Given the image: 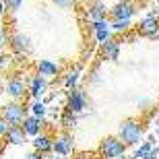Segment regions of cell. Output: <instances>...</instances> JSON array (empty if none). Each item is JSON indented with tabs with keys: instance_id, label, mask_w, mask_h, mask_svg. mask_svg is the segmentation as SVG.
<instances>
[{
	"instance_id": "2e32d148",
	"label": "cell",
	"mask_w": 159,
	"mask_h": 159,
	"mask_svg": "<svg viewBox=\"0 0 159 159\" xmlns=\"http://www.w3.org/2000/svg\"><path fill=\"white\" fill-rule=\"evenodd\" d=\"M31 145H33V151L35 153H41V155L52 153V136L48 134V132H39L37 136H33Z\"/></svg>"
},
{
	"instance_id": "4fadbf2b",
	"label": "cell",
	"mask_w": 159,
	"mask_h": 159,
	"mask_svg": "<svg viewBox=\"0 0 159 159\" xmlns=\"http://www.w3.org/2000/svg\"><path fill=\"white\" fill-rule=\"evenodd\" d=\"M91 33H93L95 41L97 43H106L107 39H112V29H110V23L106 21H95V23H91Z\"/></svg>"
},
{
	"instance_id": "cb8c5ba5",
	"label": "cell",
	"mask_w": 159,
	"mask_h": 159,
	"mask_svg": "<svg viewBox=\"0 0 159 159\" xmlns=\"http://www.w3.org/2000/svg\"><path fill=\"white\" fill-rule=\"evenodd\" d=\"M56 6H60V8H70L72 4H75V0H52Z\"/></svg>"
},
{
	"instance_id": "7a4b0ae2",
	"label": "cell",
	"mask_w": 159,
	"mask_h": 159,
	"mask_svg": "<svg viewBox=\"0 0 159 159\" xmlns=\"http://www.w3.org/2000/svg\"><path fill=\"white\" fill-rule=\"evenodd\" d=\"M97 153L103 159H116V157H122L126 153V147H124V143L116 134H110L106 139H101L99 147H97Z\"/></svg>"
},
{
	"instance_id": "83f0119b",
	"label": "cell",
	"mask_w": 159,
	"mask_h": 159,
	"mask_svg": "<svg viewBox=\"0 0 159 159\" xmlns=\"http://www.w3.org/2000/svg\"><path fill=\"white\" fill-rule=\"evenodd\" d=\"M46 159H64V157H60V155H56V153H48Z\"/></svg>"
},
{
	"instance_id": "3957f363",
	"label": "cell",
	"mask_w": 159,
	"mask_h": 159,
	"mask_svg": "<svg viewBox=\"0 0 159 159\" xmlns=\"http://www.w3.org/2000/svg\"><path fill=\"white\" fill-rule=\"evenodd\" d=\"M136 12V4L132 0H118L107 8V21H132Z\"/></svg>"
},
{
	"instance_id": "7402d4cb",
	"label": "cell",
	"mask_w": 159,
	"mask_h": 159,
	"mask_svg": "<svg viewBox=\"0 0 159 159\" xmlns=\"http://www.w3.org/2000/svg\"><path fill=\"white\" fill-rule=\"evenodd\" d=\"M25 0H2V4H4L6 11H11V12H17L21 6H23Z\"/></svg>"
},
{
	"instance_id": "d6986e66",
	"label": "cell",
	"mask_w": 159,
	"mask_h": 159,
	"mask_svg": "<svg viewBox=\"0 0 159 159\" xmlns=\"http://www.w3.org/2000/svg\"><path fill=\"white\" fill-rule=\"evenodd\" d=\"M27 112H29V116H33V118L43 120L46 114H48V107H46V103H43L41 99H37V101H31V106L27 107Z\"/></svg>"
},
{
	"instance_id": "9a60e30c",
	"label": "cell",
	"mask_w": 159,
	"mask_h": 159,
	"mask_svg": "<svg viewBox=\"0 0 159 159\" xmlns=\"http://www.w3.org/2000/svg\"><path fill=\"white\" fill-rule=\"evenodd\" d=\"M99 54L103 60H110V62H116L120 56V41L118 39H107L106 43H101L99 46Z\"/></svg>"
},
{
	"instance_id": "ffe728a7",
	"label": "cell",
	"mask_w": 159,
	"mask_h": 159,
	"mask_svg": "<svg viewBox=\"0 0 159 159\" xmlns=\"http://www.w3.org/2000/svg\"><path fill=\"white\" fill-rule=\"evenodd\" d=\"M114 33H128L132 29V21H107Z\"/></svg>"
},
{
	"instance_id": "603a6c76",
	"label": "cell",
	"mask_w": 159,
	"mask_h": 159,
	"mask_svg": "<svg viewBox=\"0 0 159 159\" xmlns=\"http://www.w3.org/2000/svg\"><path fill=\"white\" fill-rule=\"evenodd\" d=\"M6 41H8V33L4 31V27H0V52L6 48Z\"/></svg>"
},
{
	"instance_id": "ba28073f",
	"label": "cell",
	"mask_w": 159,
	"mask_h": 159,
	"mask_svg": "<svg viewBox=\"0 0 159 159\" xmlns=\"http://www.w3.org/2000/svg\"><path fill=\"white\" fill-rule=\"evenodd\" d=\"M6 46L11 48V52L19 54V56H25V54L31 52V39L25 33H21V31H12L11 35H8Z\"/></svg>"
},
{
	"instance_id": "9c48e42d",
	"label": "cell",
	"mask_w": 159,
	"mask_h": 159,
	"mask_svg": "<svg viewBox=\"0 0 159 159\" xmlns=\"http://www.w3.org/2000/svg\"><path fill=\"white\" fill-rule=\"evenodd\" d=\"M35 75L41 79H56L62 75V66L54 60H37L35 62Z\"/></svg>"
},
{
	"instance_id": "44dd1931",
	"label": "cell",
	"mask_w": 159,
	"mask_h": 159,
	"mask_svg": "<svg viewBox=\"0 0 159 159\" xmlns=\"http://www.w3.org/2000/svg\"><path fill=\"white\" fill-rule=\"evenodd\" d=\"M77 124V116L70 112H62V116H60V126L62 128H72Z\"/></svg>"
},
{
	"instance_id": "5bb4252c",
	"label": "cell",
	"mask_w": 159,
	"mask_h": 159,
	"mask_svg": "<svg viewBox=\"0 0 159 159\" xmlns=\"http://www.w3.org/2000/svg\"><path fill=\"white\" fill-rule=\"evenodd\" d=\"M21 128H23V132H25V136H37L39 132H43V120H39V118H33V116H25L23 118V122H21Z\"/></svg>"
},
{
	"instance_id": "f1b7e54d",
	"label": "cell",
	"mask_w": 159,
	"mask_h": 159,
	"mask_svg": "<svg viewBox=\"0 0 159 159\" xmlns=\"http://www.w3.org/2000/svg\"><path fill=\"white\" fill-rule=\"evenodd\" d=\"M4 12H6V8H4V4H2V0H0V19L4 17Z\"/></svg>"
},
{
	"instance_id": "e0dca14e",
	"label": "cell",
	"mask_w": 159,
	"mask_h": 159,
	"mask_svg": "<svg viewBox=\"0 0 159 159\" xmlns=\"http://www.w3.org/2000/svg\"><path fill=\"white\" fill-rule=\"evenodd\" d=\"M4 139H6V143H8V145H25V141H27V136H25L23 128H21V126H17V124H8V126H6Z\"/></svg>"
},
{
	"instance_id": "f546056e",
	"label": "cell",
	"mask_w": 159,
	"mask_h": 159,
	"mask_svg": "<svg viewBox=\"0 0 159 159\" xmlns=\"http://www.w3.org/2000/svg\"><path fill=\"white\" fill-rule=\"evenodd\" d=\"M0 27H2V19H0Z\"/></svg>"
},
{
	"instance_id": "ac0fdd59",
	"label": "cell",
	"mask_w": 159,
	"mask_h": 159,
	"mask_svg": "<svg viewBox=\"0 0 159 159\" xmlns=\"http://www.w3.org/2000/svg\"><path fill=\"white\" fill-rule=\"evenodd\" d=\"M81 72H83L81 64H77L75 68H70V70L62 72V75H60V77H62V85H64L68 91H70V89H77L79 81H81Z\"/></svg>"
},
{
	"instance_id": "30bf717a",
	"label": "cell",
	"mask_w": 159,
	"mask_h": 159,
	"mask_svg": "<svg viewBox=\"0 0 159 159\" xmlns=\"http://www.w3.org/2000/svg\"><path fill=\"white\" fill-rule=\"evenodd\" d=\"M136 35L155 39L159 37V17H145L141 23L136 25Z\"/></svg>"
},
{
	"instance_id": "5b68a950",
	"label": "cell",
	"mask_w": 159,
	"mask_h": 159,
	"mask_svg": "<svg viewBox=\"0 0 159 159\" xmlns=\"http://www.w3.org/2000/svg\"><path fill=\"white\" fill-rule=\"evenodd\" d=\"M4 91L6 95L11 97V101H21L25 99V95H27V81H25L21 75H12L4 85Z\"/></svg>"
},
{
	"instance_id": "277c9868",
	"label": "cell",
	"mask_w": 159,
	"mask_h": 159,
	"mask_svg": "<svg viewBox=\"0 0 159 159\" xmlns=\"http://www.w3.org/2000/svg\"><path fill=\"white\" fill-rule=\"evenodd\" d=\"M25 116H27V107L21 101H8L0 110V118L4 120L6 124H17V126H21Z\"/></svg>"
},
{
	"instance_id": "7c38bea8",
	"label": "cell",
	"mask_w": 159,
	"mask_h": 159,
	"mask_svg": "<svg viewBox=\"0 0 159 159\" xmlns=\"http://www.w3.org/2000/svg\"><path fill=\"white\" fill-rule=\"evenodd\" d=\"M46 89H48V81L46 79L37 77V75H31L29 77V81H27V95H29L33 101L41 99V95L46 93Z\"/></svg>"
},
{
	"instance_id": "484cf974",
	"label": "cell",
	"mask_w": 159,
	"mask_h": 159,
	"mask_svg": "<svg viewBox=\"0 0 159 159\" xmlns=\"http://www.w3.org/2000/svg\"><path fill=\"white\" fill-rule=\"evenodd\" d=\"M25 159H46V155H41V153H35V151H31V153H27V157Z\"/></svg>"
},
{
	"instance_id": "8992f818",
	"label": "cell",
	"mask_w": 159,
	"mask_h": 159,
	"mask_svg": "<svg viewBox=\"0 0 159 159\" xmlns=\"http://www.w3.org/2000/svg\"><path fill=\"white\" fill-rule=\"evenodd\" d=\"M87 107V95H85V91L83 89H70L68 91V95H66V107L64 112H70V114H81L83 110Z\"/></svg>"
},
{
	"instance_id": "6da1fadb",
	"label": "cell",
	"mask_w": 159,
	"mask_h": 159,
	"mask_svg": "<svg viewBox=\"0 0 159 159\" xmlns=\"http://www.w3.org/2000/svg\"><path fill=\"white\" fill-rule=\"evenodd\" d=\"M143 132H145V122L141 118H126L118 126V139L124 143V147H132L141 141Z\"/></svg>"
},
{
	"instance_id": "4316f807",
	"label": "cell",
	"mask_w": 159,
	"mask_h": 159,
	"mask_svg": "<svg viewBox=\"0 0 159 159\" xmlns=\"http://www.w3.org/2000/svg\"><path fill=\"white\" fill-rule=\"evenodd\" d=\"M6 126H8V124L4 122V120L0 118V139H4V132H6Z\"/></svg>"
},
{
	"instance_id": "d4e9b609",
	"label": "cell",
	"mask_w": 159,
	"mask_h": 159,
	"mask_svg": "<svg viewBox=\"0 0 159 159\" xmlns=\"http://www.w3.org/2000/svg\"><path fill=\"white\" fill-rule=\"evenodd\" d=\"M6 64H8V56H6L4 52H0V70H4Z\"/></svg>"
},
{
	"instance_id": "8fae6325",
	"label": "cell",
	"mask_w": 159,
	"mask_h": 159,
	"mask_svg": "<svg viewBox=\"0 0 159 159\" xmlns=\"http://www.w3.org/2000/svg\"><path fill=\"white\" fill-rule=\"evenodd\" d=\"M87 19H89V23L106 21V19H107L106 2H103V0H89V2H87Z\"/></svg>"
},
{
	"instance_id": "52a82bcc",
	"label": "cell",
	"mask_w": 159,
	"mask_h": 159,
	"mask_svg": "<svg viewBox=\"0 0 159 159\" xmlns=\"http://www.w3.org/2000/svg\"><path fill=\"white\" fill-rule=\"evenodd\" d=\"M75 151V143L68 132H60V134L52 136V153L60 155V157H68Z\"/></svg>"
}]
</instances>
